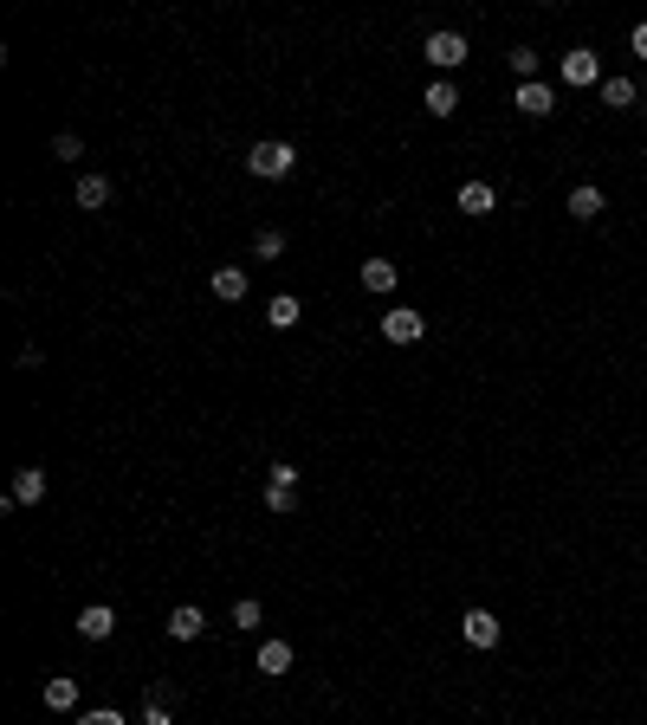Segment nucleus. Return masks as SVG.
<instances>
[{
    "mask_svg": "<svg viewBox=\"0 0 647 725\" xmlns=\"http://www.w3.org/2000/svg\"><path fill=\"white\" fill-rule=\"evenodd\" d=\"M492 208H499V195H492V182H466V188H460V214H466V221H486Z\"/></svg>",
    "mask_w": 647,
    "mask_h": 725,
    "instance_id": "nucleus-9",
    "label": "nucleus"
},
{
    "mask_svg": "<svg viewBox=\"0 0 647 725\" xmlns=\"http://www.w3.org/2000/svg\"><path fill=\"white\" fill-rule=\"evenodd\" d=\"M266 505H272V512H292V505H298V467L272 460V473H266Z\"/></svg>",
    "mask_w": 647,
    "mask_h": 725,
    "instance_id": "nucleus-5",
    "label": "nucleus"
},
{
    "mask_svg": "<svg viewBox=\"0 0 647 725\" xmlns=\"http://www.w3.org/2000/svg\"><path fill=\"white\" fill-rule=\"evenodd\" d=\"M201 628H208V615H201V603H182V609H169V641H195Z\"/></svg>",
    "mask_w": 647,
    "mask_h": 725,
    "instance_id": "nucleus-11",
    "label": "nucleus"
},
{
    "mask_svg": "<svg viewBox=\"0 0 647 725\" xmlns=\"http://www.w3.org/2000/svg\"><path fill=\"white\" fill-rule=\"evenodd\" d=\"M292 667V641H266L259 648V674H285Z\"/></svg>",
    "mask_w": 647,
    "mask_h": 725,
    "instance_id": "nucleus-20",
    "label": "nucleus"
},
{
    "mask_svg": "<svg viewBox=\"0 0 647 725\" xmlns=\"http://www.w3.org/2000/svg\"><path fill=\"white\" fill-rule=\"evenodd\" d=\"M13 505H39L46 499V467H20L13 473V492H7Z\"/></svg>",
    "mask_w": 647,
    "mask_h": 725,
    "instance_id": "nucleus-10",
    "label": "nucleus"
},
{
    "mask_svg": "<svg viewBox=\"0 0 647 725\" xmlns=\"http://www.w3.org/2000/svg\"><path fill=\"white\" fill-rule=\"evenodd\" d=\"M143 725H169V693H156V700L143 706Z\"/></svg>",
    "mask_w": 647,
    "mask_h": 725,
    "instance_id": "nucleus-25",
    "label": "nucleus"
},
{
    "mask_svg": "<svg viewBox=\"0 0 647 725\" xmlns=\"http://www.w3.org/2000/svg\"><path fill=\"white\" fill-rule=\"evenodd\" d=\"M259 622H266V609H259L253 596H240V603H233V628L246 635V628H259Z\"/></svg>",
    "mask_w": 647,
    "mask_h": 725,
    "instance_id": "nucleus-22",
    "label": "nucleus"
},
{
    "mask_svg": "<svg viewBox=\"0 0 647 725\" xmlns=\"http://www.w3.org/2000/svg\"><path fill=\"white\" fill-rule=\"evenodd\" d=\"M382 337H389V344H421V337H428V318L395 305V311H382Z\"/></svg>",
    "mask_w": 647,
    "mask_h": 725,
    "instance_id": "nucleus-3",
    "label": "nucleus"
},
{
    "mask_svg": "<svg viewBox=\"0 0 647 725\" xmlns=\"http://www.w3.org/2000/svg\"><path fill=\"white\" fill-rule=\"evenodd\" d=\"M628 46H635V59H647V20L635 26V33H628Z\"/></svg>",
    "mask_w": 647,
    "mask_h": 725,
    "instance_id": "nucleus-27",
    "label": "nucleus"
},
{
    "mask_svg": "<svg viewBox=\"0 0 647 725\" xmlns=\"http://www.w3.org/2000/svg\"><path fill=\"white\" fill-rule=\"evenodd\" d=\"M518 111H525V117H550V111H557V91H550L544 85V78H531V85H518Z\"/></svg>",
    "mask_w": 647,
    "mask_h": 725,
    "instance_id": "nucleus-8",
    "label": "nucleus"
},
{
    "mask_svg": "<svg viewBox=\"0 0 647 725\" xmlns=\"http://www.w3.org/2000/svg\"><path fill=\"white\" fill-rule=\"evenodd\" d=\"M78 725H123L117 706H91V713H78Z\"/></svg>",
    "mask_w": 647,
    "mask_h": 725,
    "instance_id": "nucleus-24",
    "label": "nucleus"
},
{
    "mask_svg": "<svg viewBox=\"0 0 647 725\" xmlns=\"http://www.w3.org/2000/svg\"><path fill=\"white\" fill-rule=\"evenodd\" d=\"M538 65H544V52H538V46H518V52H512V72H518V85H531V78H538Z\"/></svg>",
    "mask_w": 647,
    "mask_h": 725,
    "instance_id": "nucleus-21",
    "label": "nucleus"
},
{
    "mask_svg": "<svg viewBox=\"0 0 647 725\" xmlns=\"http://www.w3.org/2000/svg\"><path fill=\"white\" fill-rule=\"evenodd\" d=\"M285 253V234L279 227H259V240H253V259H279Z\"/></svg>",
    "mask_w": 647,
    "mask_h": 725,
    "instance_id": "nucleus-23",
    "label": "nucleus"
},
{
    "mask_svg": "<svg viewBox=\"0 0 647 725\" xmlns=\"http://www.w3.org/2000/svg\"><path fill=\"white\" fill-rule=\"evenodd\" d=\"M635 98H641V85H635V78H622V72H615V78H602V104H609V111H628Z\"/></svg>",
    "mask_w": 647,
    "mask_h": 725,
    "instance_id": "nucleus-15",
    "label": "nucleus"
},
{
    "mask_svg": "<svg viewBox=\"0 0 647 725\" xmlns=\"http://www.w3.org/2000/svg\"><path fill=\"white\" fill-rule=\"evenodd\" d=\"M453 111H460V91H453L447 78H434L428 85V117H453Z\"/></svg>",
    "mask_w": 647,
    "mask_h": 725,
    "instance_id": "nucleus-18",
    "label": "nucleus"
},
{
    "mask_svg": "<svg viewBox=\"0 0 647 725\" xmlns=\"http://www.w3.org/2000/svg\"><path fill=\"white\" fill-rule=\"evenodd\" d=\"M39 700H46L52 713H72V706H78V680L72 674H52L46 687H39Z\"/></svg>",
    "mask_w": 647,
    "mask_h": 725,
    "instance_id": "nucleus-12",
    "label": "nucleus"
},
{
    "mask_svg": "<svg viewBox=\"0 0 647 725\" xmlns=\"http://www.w3.org/2000/svg\"><path fill=\"white\" fill-rule=\"evenodd\" d=\"M395 259H363V292H395Z\"/></svg>",
    "mask_w": 647,
    "mask_h": 725,
    "instance_id": "nucleus-16",
    "label": "nucleus"
},
{
    "mask_svg": "<svg viewBox=\"0 0 647 725\" xmlns=\"http://www.w3.org/2000/svg\"><path fill=\"white\" fill-rule=\"evenodd\" d=\"M104 201H110V175H98V169H91V175H78V208H91V214H98Z\"/></svg>",
    "mask_w": 647,
    "mask_h": 725,
    "instance_id": "nucleus-17",
    "label": "nucleus"
},
{
    "mask_svg": "<svg viewBox=\"0 0 647 725\" xmlns=\"http://www.w3.org/2000/svg\"><path fill=\"white\" fill-rule=\"evenodd\" d=\"M460 635L473 641V648H499L505 628H499V615H492V609H466V615H460Z\"/></svg>",
    "mask_w": 647,
    "mask_h": 725,
    "instance_id": "nucleus-6",
    "label": "nucleus"
},
{
    "mask_svg": "<svg viewBox=\"0 0 647 725\" xmlns=\"http://www.w3.org/2000/svg\"><path fill=\"white\" fill-rule=\"evenodd\" d=\"M421 52H428V65H440V72H460V65H466V52H473V46H466V33L440 26V33H428V46H421Z\"/></svg>",
    "mask_w": 647,
    "mask_h": 725,
    "instance_id": "nucleus-2",
    "label": "nucleus"
},
{
    "mask_svg": "<svg viewBox=\"0 0 647 725\" xmlns=\"http://www.w3.org/2000/svg\"><path fill=\"white\" fill-rule=\"evenodd\" d=\"M602 208H609V195H602V188L596 182H583V188H570V214H576V221H596V214Z\"/></svg>",
    "mask_w": 647,
    "mask_h": 725,
    "instance_id": "nucleus-13",
    "label": "nucleus"
},
{
    "mask_svg": "<svg viewBox=\"0 0 647 725\" xmlns=\"http://www.w3.org/2000/svg\"><path fill=\"white\" fill-rule=\"evenodd\" d=\"M214 298H220V305H240V298H246V266H220L214 272Z\"/></svg>",
    "mask_w": 647,
    "mask_h": 725,
    "instance_id": "nucleus-14",
    "label": "nucleus"
},
{
    "mask_svg": "<svg viewBox=\"0 0 647 725\" xmlns=\"http://www.w3.org/2000/svg\"><path fill=\"white\" fill-rule=\"evenodd\" d=\"M78 635H85V641H110V635H117V609H110V603H85V609H78Z\"/></svg>",
    "mask_w": 647,
    "mask_h": 725,
    "instance_id": "nucleus-7",
    "label": "nucleus"
},
{
    "mask_svg": "<svg viewBox=\"0 0 647 725\" xmlns=\"http://www.w3.org/2000/svg\"><path fill=\"white\" fill-rule=\"evenodd\" d=\"M266 324H272V331H292V324H298V298H292V292H279V298L266 305Z\"/></svg>",
    "mask_w": 647,
    "mask_h": 725,
    "instance_id": "nucleus-19",
    "label": "nucleus"
},
{
    "mask_svg": "<svg viewBox=\"0 0 647 725\" xmlns=\"http://www.w3.org/2000/svg\"><path fill=\"white\" fill-rule=\"evenodd\" d=\"M246 169H253L259 182H279V175L298 169V149H292V143H272V136H266V143L246 149Z\"/></svg>",
    "mask_w": 647,
    "mask_h": 725,
    "instance_id": "nucleus-1",
    "label": "nucleus"
},
{
    "mask_svg": "<svg viewBox=\"0 0 647 725\" xmlns=\"http://www.w3.org/2000/svg\"><path fill=\"white\" fill-rule=\"evenodd\" d=\"M52 149H59V162H78V156H85V143H78L72 130H65V136H59V143H52Z\"/></svg>",
    "mask_w": 647,
    "mask_h": 725,
    "instance_id": "nucleus-26",
    "label": "nucleus"
},
{
    "mask_svg": "<svg viewBox=\"0 0 647 725\" xmlns=\"http://www.w3.org/2000/svg\"><path fill=\"white\" fill-rule=\"evenodd\" d=\"M557 72H563V85H576V91H583V85H602V59L589 46H570Z\"/></svg>",
    "mask_w": 647,
    "mask_h": 725,
    "instance_id": "nucleus-4",
    "label": "nucleus"
}]
</instances>
